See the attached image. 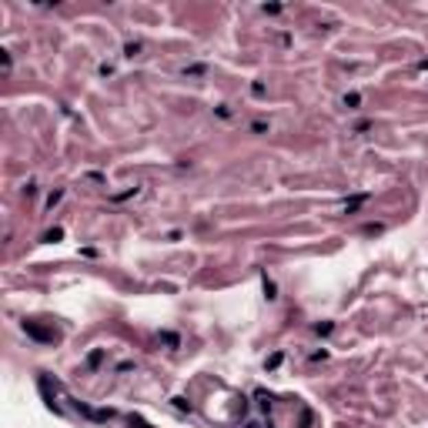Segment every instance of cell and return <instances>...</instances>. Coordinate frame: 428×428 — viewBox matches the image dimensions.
Listing matches in <instances>:
<instances>
[{"label":"cell","mask_w":428,"mask_h":428,"mask_svg":"<svg viewBox=\"0 0 428 428\" xmlns=\"http://www.w3.org/2000/svg\"><path fill=\"white\" fill-rule=\"evenodd\" d=\"M134 425H137V428H148V425H144V422H134Z\"/></svg>","instance_id":"6da1fadb"}]
</instances>
